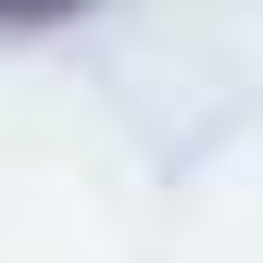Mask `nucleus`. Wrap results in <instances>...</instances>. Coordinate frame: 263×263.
<instances>
[{
    "label": "nucleus",
    "instance_id": "nucleus-1",
    "mask_svg": "<svg viewBox=\"0 0 263 263\" xmlns=\"http://www.w3.org/2000/svg\"><path fill=\"white\" fill-rule=\"evenodd\" d=\"M76 13H101V0H0V38H38V25H76Z\"/></svg>",
    "mask_w": 263,
    "mask_h": 263
}]
</instances>
